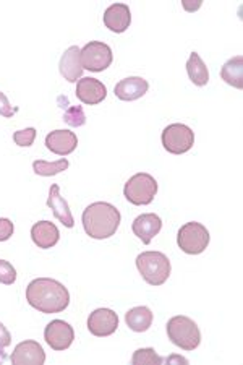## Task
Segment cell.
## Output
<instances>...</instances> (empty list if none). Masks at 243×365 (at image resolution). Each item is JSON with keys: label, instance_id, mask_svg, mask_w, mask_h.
I'll use <instances>...</instances> for the list:
<instances>
[{"label": "cell", "instance_id": "6da1fadb", "mask_svg": "<svg viewBox=\"0 0 243 365\" xmlns=\"http://www.w3.org/2000/svg\"><path fill=\"white\" fill-rule=\"evenodd\" d=\"M26 300L41 314H61L70 304V292L62 282L51 278H38L26 287Z\"/></svg>", "mask_w": 243, "mask_h": 365}, {"label": "cell", "instance_id": "f546056e", "mask_svg": "<svg viewBox=\"0 0 243 365\" xmlns=\"http://www.w3.org/2000/svg\"><path fill=\"white\" fill-rule=\"evenodd\" d=\"M11 344V334L7 329V327L4 325L2 322H0V349H4V347H9Z\"/></svg>", "mask_w": 243, "mask_h": 365}, {"label": "cell", "instance_id": "7402d4cb", "mask_svg": "<svg viewBox=\"0 0 243 365\" xmlns=\"http://www.w3.org/2000/svg\"><path fill=\"white\" fill-rule=\"evenodd\" d=\"M187 73L192 83L197 86H205L210 81V72H207L206 63L200 57L198 52H192L187 61Z\"/></svg>", "mask_w": 243, "mask_h": 365}, {"label": "cell", "instance_id": "1f68e13d", "mask_svg": "<svg viewBox=\"0 0 243 365\" xmlns=\"http://www.w3.org/2000/svg\"><path fill=\"white\" fill-rule=\"evenodd\" d=\"M165 362L167 364H172V362H179V364H188V361L185 357H180V356H172V357H167L165 359Z\"/></svg>", "mask_w": 243, "mask_h": 365}, {"label": "cell", "instance_id": "484cf974", "mask_svg": "<svg viewBox=\"0 0 243 365\" xmlns=\"http://www.w3.org/2000/svg\"><path fill=\"white\" fill-rule=\"evenodd\" d=\"M36 128L29 127L25 128V130H19L14 133V141L21 148H28V146H31L34 143V140H36Z\"/></svg>", "mask_w": 243, "mask_h": 365}, {"label": "cell", "instance_id": "8992f818", "mask_svg": "<svg viewBox=\"0 0 243 365\" xmlns=\"http://www.w3.org/2000/svg\"><path fill=\"white\" fill-rule=\"evenodd\" d=\"M177 245L188 255H200L210 245V232L201 222H187L177 232Z\"/></svg>", "mask_w": 243, "mask_h": 365}, {"label": "cell", "instance_id": "44dd1931", "mask_svg": "<svg viewBox=\"0 0 243 365\" xmlns=\"http://www.w3.org/2000/svg\"><path fill=\"white\" fill-rule=\"evenodd\" d=\"M221 78L227 85L237 88V90H242L243 88V57L242 56H235L224 63L221 68Z\"/></svg>", "mask_w": 243, "mask_h": 365}, {"label": "cell", "instance_id": "9c48e42d", "mask_svg": "<svg viewBox=\"0 0 243 365\" xmlns=\"http://www.w3.org/2000/svg\"><path fill=\"white\" fill-rule=\"evenodd\" d=\"M44 339L54 351H65L73 344L75 331L70 323L63 320H52L44 329Z\"/></svg>", "mask_w": 243, "mask_h": 365}, {"label": "cell", "instance_id": "d6986e66", "mask_svg": "<svg viewBox=\"0 0 243 365\" xmlns=\"http://www.w3.org/2000/svg\"><path fill=\"white\" fill-rule=\"evenodd\" d=\"M31 239L39 249H52L61 239L57 226L51 221H39L31 227Z\"/></svg>", "mask_w": 243, "mask_h": 365}, {"label": "cell", "instance_id": "4dcf8cb0", "mask_svg": "<svg viewBox=\"0 0 243 365\" xmlns=\"http://www.w3.org/2000/svg\"><path fill=\"white\" fill-rule=\"evenodd\" d=\"M182 5H183V9H185V10H188V11H193V10H198V9L201 7V2L198 0L197 4H190L188 0H185V2H182Z\"/></svg>", "mask_w": 243, "mask_h": 365}, {"label": "cell", "instance_id": "2e32d148", "mask_svg": "<svg viewBox=\"0 0 243 365\" xmlns=\"http://www.w3.org/2000/svg\"><path fill=\"white\" fill-rule=\"evenodd\" d=\"M150 90V83L141 76H128L118 81L114 88V93L122 101H136V99L143 98Z\"/></svg>", "mask_w": 243, "mask_h": 365}, {"label": "cell", "instance_id": "7c38bea8", "mask_svg": "<svg viewBox=\"0 0 243 365\" xmlns=\"http://www.w3.org/2000/svg\"><path fill=\"white\" fill-rule=\"evenodd\" d=\"M10 361L14 365H43L46 352L38 341H23L14 349Z\"/></svg>", "mask_w": 243, "mask_h": 365}, {"label": "cell", "instance_id": "f1b7e54d", "mask_svg": "<svg viewBox=\"0 0 243 365\" xmlns=\"http://www.w3.org/2000/svg\"><path fill=\"white\" fill-rule=\"evenodd\" d=\"M15 232V226L14 222L7 217H0V242H5V240H9L11 235Z\"/></svg>", "mask_w": 243, "mask_h": 365}, {"label": "cell", "instance_id": "ba28073f", "mask_svg": "<svg viewBox=\"0 0 243 365\" xmlns=\"http://www.w3.org/2000/svg\"><path fill=\"white\" fill-rule=\"evenodd\" d=\"M83 70H90V72H104L105 68L110 67L114 56L112 49L100 41H91L80 52Z\"/></svg>", "mask_w": 243, "mask_h": 365}, {"label": "cell", "instance_id": "e0dca14e", "mask_svg": "<svg viewBox=\"0 0 243 365\" xmlns=\"http://www.w3.org/2000/svg\"><path fill=\"white\" fill-rule=\"evenodd\" d=\"M81 49L78 46L68 47L61 57V63H58V70L65 80L70 83H76L83 75V66H81Z\"/></svg>", "mask_w": 243, "mask_h": 365}, {"label": "cell", "instance_id": "83f0119b", "mask_svg": "<svg viewBox=\"0 0 243 365\" xmlns=\"http://www.w3.org/2000/svg\"><path fill=\"white\" fill-rule=\"evenodd\" d=\"M16 113H19V108H14V106L10 104L9 98L5 96V94L0 91V115L2 117H7V119H11Z\"/></svg>", "mask_w": 243, "mask_h": 365}, {"label": "cell", "instance_id": "5bb4252c", "mask_svg": "<svg viewBox=\"0 0 243 365\" xmlns=\"http://www.w3.org/2000/svg\"><path fill=\"white\" fill-rule=\"evenodd\" d=\"M47 150L58 156H68L78 146V137L70 130H54L46 137Z\"/></svg>", "mask_w": 243, "mask_h": 365}, {"label": "cell", "instance_id": "30bf717a", "mask_svg": "<svg viewBox=\"0 0 243 365\" xmlns=\"http://www.w3.org/2000/svg\"><path fill=\"white\" fill-rule=\"evenodd\" d=\"M118 328V317L110 309H98L88 319V329L98 338L110 336Z\"/></svg>", "mask_w": 243, "mask_h": 365}, {"label": "cell", "instance_id": "4316f807", "mask_svg": "<svg viewBox=\"0 0 243 365\" xmlns=\"http://www.w3.org/2000/svg\"><path fill=\"white\" fill-rule=\"evenodd\" d=\"M16 281V269L7 260H0V282L5 286H11Z\"/></svg>", "mask_w": 243, "mask_h": 365}, {"label": "cell", "instance_id": "cb8c5ba5", "mask_svg": "<svg viewBox=\"0 0 243 365\" xmlns=\"http://www.w3.org/2000/svg\"><path fill=\"white\" fill-rule=\"evenodd\" d=\"M162 362L164 359L161 356H157L152 347H145V349L135 351V354L132 357L133 365H161Z\"/></svg>", "mask_w": 243, "mask_h": 365}, {"label": "cell", "instance_id": "5b68a950", "mask_svg": "<svg viewBox=\"0 0 243 365\" xmlns=\"http://www.w3.org/2000/svg\"><path fill=\"white\" fill-rule=\"evenodd\" d=\"M157 182L151 174L138 173L132 175L123 187V195L132 205H150L156 198Z\"/></svg>", "mask_w": 243, "mask_h": 365}, {"label": "cell", "instance_id": "4fadbf2b", "mask_svg": "<svg viewBox=\"0 0 243 365\" xmlns=\"http://www.w3.org/2000/svg\"><path fill=\"white\" fill-rule=\"evenodd\" d=\"M162 220L156 213H146L136 217L132 225L133 234L138 237L145 245H150L151 240L161 232Z\"/></svg>", "mask_w": 243, "mask_h": 365}, {"label": "cell", "instance_id": "ac0fdd59", "mask_svg": "<svg viewBox=\"0 0 243 365\" xmlns=\"http://www.w3.org/2000/svg\"><path fill=\"white\" fill-rule=\"evenodd\" d=\"M47 206H49L52 210V215H54L65 227L72 229L75 226L72 211H70V206L65 202V198L61 195V188H58L57 184L51 185L49 197H47Z\"/></svg>", "mask_w": 243, "mask_h": 365}, {"label": "cell", "instance_id": "277c9868", "mask_svg": "<svg viewBox=\"0 0 243 365\" xmlns=\"http://www.w3.org/2000/svg\"><path fill=\"white\" fill-rule=\"evenodd\" d=\"M167 336L172 344L183 351H195L201 343L198 325L185 315L172 317L167 322Z\"/></svg>", "mask_w": 243, "mask_h": 365}, {"label": "cell", "instance_id": "7a4b0ae2", "mask_svg": "<svg viewBox=\"0 0 243 365\" xmlns=\"http://www.w3.org/2000/svg\"><path fill=\"white\" fill-rule=\"evenodd\" d=\"M85 232L91 239L104 240L112 237L120 226L122 216L114 205L108 202L91 203L81 216Z\"/></svg>", "mask_w": 243, "mask_h": 365}, {"label": "cell", "instance_id": "ffe728a7", "mask_svg": "<svg viewBox=\"0 0 243 365\" xmlns=\"http://www.w3.org/2000/svg\"><path fill=\"white\" fill-rule=\"evenodd\" d=\"M152 320H154V315H152L151 309L145 307V305H141V307L130 309L125 314L127 327L135 333L148 331V329H150L152 325Z\"/></svg>", "mask_w": 243, "mask_h": 365}, {"label": "cell", "instance_id": "8fae6325", "mask_svg": "<svg viewBox=\"0 0 243 365\" xmlns=\"http://www.w3.org/2000/svg\"><path fill=\"white\" fill-rule=\"evenodd\" d=\"M108 96V88L98 78L85 76L76 81V98L86 106H96Z\"/></svg>", "mask_w": 243, "mask_h": 365}, {"label": "cell", "instance_id": "603a6c76", "mask_svg": "<svg viewBox=\"0 0 243 365\" xmlns=\"http://www.w3.org/2000/svg\"><path fill=\"white\" fill-rule=\"evenodd\" d=\"M68 169V160L67 158H62V160L49 163V161H43L38 160L33 163V170L34 174L43 175V178H52V175H57L63 173V170Z\"/></svg>", "mask_w": 243, "mask_h": 365}, {"label": "cell", "instance_id": "52a82bcc", "mask_svg": "<svg viewBox=\"0 0 243 365\" xmlns=\"http://www.w3.org/2000/svg\"><path fill=\"white\" fill-rule=\"evenodd\" d=\"M162 146L170 155H183L193 148L195 132L185 123H170L162 130Z\"/></svg>", "mask_w": 243, "mask_h": 365}, {"label": "cell", "instance_id": "d4e9b609", "mask_svg": "<svg viewBox=\"0 0 243 365\" xmlns=\"http://www.w3.org/2000/svg\"><path fill=\"white\" fill-rule=\"evenodd\" d=\"M63 120L68 123L70 127H83L86 123V114L81 106H72L63 115Z\"/></svg>", "mask_w": 243, "mask_h": 365}, {"label": "cell", "instance_id": "9a60e30c", "mask_svg": "<svg viewBox=\"0 0 243 365\" xmlns=\"http://www.w3.org/2000/svg\"><path fill=\"white\" fill-rule=\"evenodd\" d=\"M104 25L112 33H123L130 28L132 23V11L127 4H112L104 11Z\"/></svg>", "mask_w": 243, "mask_h": 365}, {"label": "cell", "instance_id": "3957f363", "mask_svg": "<svg viewBox=\"0 0 243 365\" xmlns=\"http://www.w3.org/2000/svg\"><path fill=\"white\" fill-rule=\"evenodd\" d=\"M136 268L148 284L162 286L169 279L172 267L162 252H143L136 257Z\"/></svg>", "mask_w": 243, "mask_h": 365}]
</instances>
